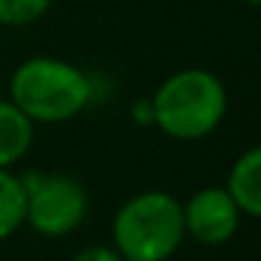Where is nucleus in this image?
Listing matches in <instances>:
<instances>
[{
  "label": "nucleus",
  "mask_w": 261,
  "mask_h": 261,
  "mask_svg": "<svg viewBox=\"0 0 261 261\" xmlns=\"http://www.w3.org/2000/svg\"><path fill=\"white\" fill-rule=\"evenodd\" d=\"M12 104L34 124H62L90 104L93 85L82 68L54 57L25 59L9 82Z\"/></svg>",
  "instance_id": "obj_1"
},
{
  "label": "nucleus",
  "mask_w": 261,
  "mask_h": 261,
  "mask_svg": "<svg viewBox=\"0 0 261 261\" xmlns=\"http://www.w3.org/2000/svg\"><path fill=\"white\" fill-rule=\"evenodd\" d=\"M227 93L219 76L205 68L171 73L152 96V124L174 141H199L222 124Z\"/></svg>",
  "instance_id": "obj_2"
},
{
  "label": "nucleus",
  "mask_w": 261,
  "mask_h": 261,
  "mask_svg": "<svg viewBox=\"0 0 261 261\" xmlns=\"http://www.w3.org/2000/svg\"><path fill=\"white\" fill-rule=\"evenodd\" d=\"M182 239V202L166 191L135 194L113 219V244L126 261H166Z\"/></svg>",
  "instance_id": "obj_3"
},
{
  "label": "nucleus",
  "mask_w": 261,
  "mask_h": 261,
  "mask_svg": "<svg viewBox=\"0 0 261 261\" xmlns=\"http://www.w3.org/2000/svg\"><path fill=\"white\" fill-rule=\"evenodd\" d=\"M20 182L25 194V222L42 236H68L87 216V191L76 177L29 171Z\"/></svg>",
  "instance_id": "obj_4"
},
{
  "label": "nucleus",
  "mask_w": 261,
  "mask_h": 261,
  "mask_svg": "<svg viewBox=\"0 0 261 261\" xmlns=\"http://www.w3.org/2000/svg\"><path fill=\"white\" fill-rule=\"evenodd\" d=\"M239 219L242 211L230 199L225 188H199L186 205H182V225H186V236L194 242L216 247L233 239L239 230Z\"/></svg>",
  "instance_id": "obj_5"
},
{
  "label": "nucleus",
  "mask_w": 261,
  "mask_h": 261,
  "mask_svg": "<svg viewBox=\"0 0 261 261\" xmlns=\"http://www.w3.org/2000/svg\"><path fill=\"white\" fill-rule=\"evenodd\" d=\"M225 191L244 216L261 214V149L253 146L230 166Z\"/></svg>",
  "instance_id": "obj_6"
},
{
  "label": "nucleus",
  "mask_w": 261,
  "mask_h": 261,
  "mask_svg": "<svg viewBox=\"0 0 261 261\" xmlns=\"http://www.w3.org/2000/svg\"><path fill=\"white\" fill-rule=\"evenodd\" d=\"M34 143V121H29L12 98H0V169H9L29 154Z\"/></svg>",
  "instance_id": "obj_7"
},
{
  "label": "nucleus",
  "mask_w": 261,
  "mask_h": 261,
  "mask_svg": "<svg viewBox=\"0 0 261 261\" xmlns=\"http://www.w3.org/2000/svg\"><path fill=\"white\" fill-rule=\"evenodd\" d=\"M25 225V194L20 177L0 169V239H9Z\"/></svg>",
  "instance_id": "obj_8"
},
{
  "label": "nucleus",
  "mask_w": 261,
  "mask_h": 261,
  "mask_svg": "<svg viewBox=\"0 0 261 261\" xmlns=\"http://www.w3.org/2000/svg\"><path fill=\"white\" fill-rule=\"evenodd\" d=\"M51 9V0H0V25H29Z\"/></svg>",
  "instance_id": "obj_9"
},
{
  "label": "nucleus",
  "mask_w": 261,
  "mask_h": 261,
  "mask_svg": "<svg viewBox=\"0 0 261 261\" xmlns=\"http://www.w3.org/2000/svg\"><path fill=\"white\" fill-rule=\"evenodd\" d=\"M70 261H126V258H124V255H121L115 247H104V244H90V247H82Z\"/></svg>",
  "instance_id": "obj_10"
},
{
  "label": "nucleus",
  "mask_w": 261,
  "mask_h": 261,
  "mask_svg": "<svg viewBox=\"0 0 261 261\" xmlns=\"http://www.w3.org/2000/svg\"><path fill=\"white\" fill-rule=\"evenodd\" d=\"M132 115H135L138 124H152V101H146V98H141V101L132 107Z\"/></svg>",
  "instance_id": "obj_11"
},
{
  "label": "nucleus",
  "mask_w": 261,
  "mask_h": 261,
  "mask_svg": "<svg viewBox=\"0 0 261 261\" xmlns=\"http://www.w3.org/2000/svg\"><path fill=\"white\" fill-rule=\"evenodd\" d=\"M242 3H247V6H258L261 0H242Z\"/></svg>",
  "instance_id": "obj_12"
}]
</instances>
